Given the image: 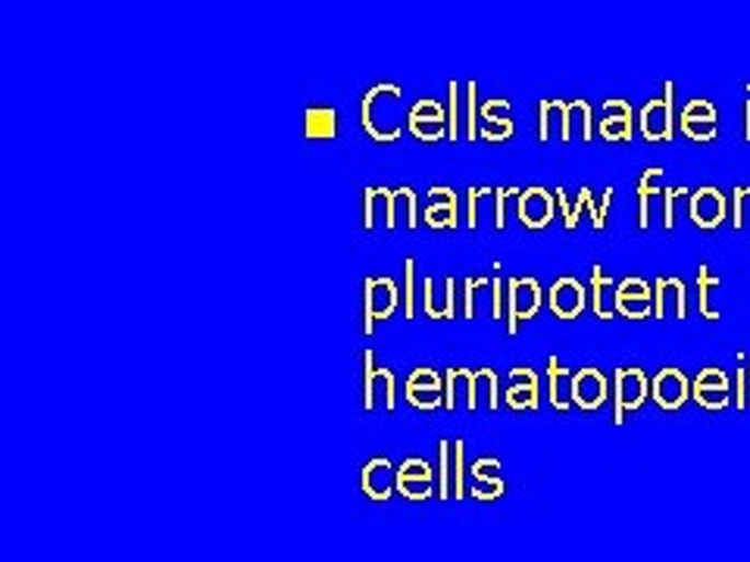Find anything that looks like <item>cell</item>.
I'll return each instance as SVG.
<instances>
[{
    "label": "cell",
    "mask_w": 750,
    "mask_h": 562,
    "mask_svg": "<svg viewBox=\"0 0 750 562\" xmlns=\"http://www.w3.org/2000/svg\"><path fill=\"white\" fill-rule=\"evenodd\" d=\"M672 101H676V82H666L664 84V98H660V101H647V104L642 106L638 128H642V135L647 138V141H650V145L672 141V135H676Z\"/></svg>",
    "instance_id": "cell-1"
},
{
    "label": "cell",
    "mask_w": 750,
    "mask_h": 562,
    "mask_svg": "<svg viewBox=\"0 0 750 562\" xmlns=\"http://www.w3.org/2000/svg\"><path fill=\"white\" fill-rule=\"evenodd\" d=\"M401 297H404V294L397 291V285H394L391 278H366L364 282V334L366 337H372L379 319H388L391 312L401 307Z\"/></svg>",
    "instance_id": "cell-2"
},
{
    "label": "cell",
    "mask_w": 750,
    "mask_h": 562,
    "mask_svg": "<svg viewBox=\"0 0 750 562\" xmlns=\"http://www.w3.org/2000/svg\"><path fill=\"white\" fill-rule=\"evenodd\" d=\"M544 303L535 278H507V334L519 332V322L532 319Z\"/></svg>",
    "instance_id": "cell-3"
},
{
    "label": "cell",
    "mask_w": 750,
    "mask_h": 562,
    "mask_svg": "<svg viewBox=\"0 0 750 562\" xmlns=\"http://www.w3.org/2000/svg\"><path fill=\"white\" fill-rule=\"evenodd\" d=\"M554 213H557V194H551L547 187H526L516 197V216L522 229H547Z\"/></svg>",
    "instance_id": "cell-4"
},
{
    "label": "cell",
    "mask_w": 750,
    "mask_h": 562,
    "mask_svg": "<svg viewBox=\"0 0 750 562\" xmlns=\"http://www.w3.org/2000/svg\"><path fill=\"white\" fill-rule=\"evenodd\" d=\"M613 394H616V416H613V422L622 425V422H625V413L638 410L644 400L650 397V378H647L642 369H616Z\"/></svg>",
    "instance_id": "cell-5"
},
{
    "label": "cell",
    "mask_w": 750,
    "mask_h": 562,
    "mask_svg": "<svg viewBox=\"0 0 750 562\" xmlns=\"http://www.w3.org/2000/svg\"><path fill=\"white\" fill-rule=\"evenodd\" d=\"M726 213H729V200H726V194L719 187L704 185L691 194V222L697 229H719L726 222Z\"/></svg>",
    "instance_id": "cell-6"
},
{
    "label": "cell",
    "mask_w": 750,
    "mask_h": 562,
    "mask_svg": "<svg viewBox=\"0 0 750 562\" xmlns=\"http://www.w3.org/2000/svg\"><path fill=\"white\" fill-rule=\"evenodd\" d=\"M407 125L419 141L435 145V141H441L448 135V113L438 101H416L409 106Z\"/></svg>",
    "instance_id": "cell-7"
},
{
    "label": "cell",
    "mask_w": 750,
    "mask_h": 562,
    "mask_svg": "<svg viewBox=\"0 0 750 562\" xmlns=\"http://www.w3.org/2000/svg\"><path fill=\"white\" fill-rule=\"evenodd\" d=\"M650 397L657 400L660 410H682L685 400L691 397V385L688 378L679 369H660V372L650 378Z\"/></svg>",
    "instance_id": "cell-8"
},
{
    "label": "cell",
    "mask_w": 750,
    "mask_h": 562,
    "mask_svg": "<svg viewBox=\"0 0 750 562\" xmlns=\"http://www.w3.org/2000/svg\"><path fill=\"white\" fill-rule=\"evenodd\" d=\"M585 303H588V288L581 285L579 278L563 275V278L554 282V288H551V312L557 319H579L585 312Z\"/></svg>",
    "instance_id": "cell-9"
},
{
    "label": "cell",
    "mask_w": 750,
    "mask_h": 562,
    "mask_svg": "<svg viewBox=\"0 0 750 562\" xmlns=\"http://www.w3.org/2000/svg\"><path fill=\"white\" fill-rule=\"evenodd\" d=\"M616 312L625 319H647L654 316V294L644 278H625L616 285Z\"/></svg>",
    "instance_id": "cell-10"
},
{
    "label": "cell",
    "mask_w": 750,
    "mask_h": 562,
    "mask_svg": "<svg viewBox=\"0 0 750 562\" xmlns=\"http://www.w3.org/2000/svg\"><path fill=\"white\" fill-rule=\"evenodd\" d=\"M607 397H610V381L600 369L588 366V369L576 372V378H573V400H576L579 410H585V413L600 410L607 403Z\"/></svg>",
    "instance_id": "cell-11"
},
{
    "label": "cell",
    "mask_w": 750,
    "mask_h": 562,
    "mask_svg": "<svg viewBox=\"0 0 750 562\" xmlns=\"http://www.w3.org/2000/svg\"><path fill=\"white\" fill-rule=\"evenodd\" d=\"M360 484H364L366 497L385 503V500L397 491V469L391 466V459L388 457L369 459V462L364 466Z\"/></svg>",
    "instance_id": "cell-12"
},
{
    "label": "cell",
    "mask_w": 750,
    "mask_h": 562,
    "mask_svg": "<svg viewBox=\"0 0 750 562\" xmlns=\"http://www.w3.org/2000/svg\"><path fill=\"white\" fill-rule=\"evenodd\" d=\"M685 319L688 294L682 278H657L654 282V319Z\"/></svg>",
    "instance_id": "cell-13"
},
{
    "label": "cell",
    "mask_w": 750,
    "mask_h": 562,
    "mask_svg": "<svg viewBox=\"0 0 750 562\" xmlns=\"http://www.w3.org/2000/svg\"><path fill=\"white\" fill-rule=\"evenodd\" d=\"M559 125V141L569 145L573 141V123H569V104L566 101H541L538 104V141L547 145L554 138L551 125Z\"/></svg>",
    "instance_id": "cell-14"
},
{
    "label": "cell",
    "mask_w": 750,
    "mask_h": 562,
    "mask_svg": "<svg viewBox=\"0 0 750 562\" xmlns=\"http://www.w3.org/2000/svg\"><path fill=\"white\" fill-rule=\"evenodd\" d=\"M632 106H628V101H620V98H613V101H603V119H600V138H607V141H632Z\"/></svg>",
    "instance_id": "cell-15"
},
{
    "label": "cell",
    "mask_w": 750,
    "mask_h": 562,
    "mask_svg": "<svg viewBox=\"0 0 750 562\" xmlns=\"http://www.w3.org/2000/svg\"><path fill=\"white\" fill-rule=\"evenodd\" d=\"M554 194H557V207L563 209V219H566V231H573V229H576V226H579V216H581V209H585V207H591L595 231L607 229V222L600 219V207H595V194H591V187H588V185L579 187L576 200L569 197V191H566V187H557Z\"/></svg>",
    "instance_id": "cell-16"
},
{
    "label": "cell",
    "mask_w": 750,
    "mask_h": 562,
    "mask_svg": "<svg viewBox=\"0 0 750 562\" xmlns=\"http://www.w3.org/2000/svg\"><path fill=\"white\" fill-rule=\"evenodd\" d=\"M303 138H310V141H335L338 138V113H335V106H307L303 110Z\"/></svg>",
    "instance_id": "cell-17"
},
{
    "label": "cell",
    "mask_w": 750,
    "mask_h": 562,
    "mask_svg": "<svg viewBox=\"0 0 750 562\" xmlns=\"http://www.w3.org/2000/svg\"><path fill=\"white\" fill-rule=\"evenodd\" d=\"M573 378H576V372L573 369H566L563 363H559V356H551L547 359V381H551V406L554 410H559V413H566L576 400H573Z\"/></svg>",
    "instance_id": "cell-18"
},
{
    "label": "cell",
    "mask_w": 750,
    "mask_h": 562,
    "mask_svg": "<svg viewBox=\"0 0 750 562\" xmlns=\"http://www.w3.org/2000/svg\"><path fill=\"white\" fill-rule=\"evenodd\" d=\"M616 285L607 272L595 266L591 269V310L598 319H613L616 316Z\"/></svg>",
    "instance_id": "cell-19"
},
{
    "label": "cell",
    "mask_w": 750,
    "mask_h": 562,
    "mask_svg": "<svg viewBox=\"0 0 750 562\" xmlns=\"http://www.w3.org/2000/svg\"><path fill=\"white\" fill-rule=\"evenodd\" d=\"M660 175H664V169L647 167L644 169L642 182H638V229H647V226H650V197H654V194H664V191L657 187Z\"/></svg>",
    "instance_id": "cell-20"
},
{
    "label": "cell",
    "mask_w": 750,
    "mask_h": 562,
    "mask_svg": "<svg viewBox=\"0 0 750 562\" xmlns=\"http://www.w3.org/2000/svg\"><path fill=\"white\" fill-rule=\"evenodd\" d=\"M423 312H426V319H453L457 316V303L450 300L448 282H445V303H438L435 278L426 275V282H423Z\"/></svg>",
    "instance_id": "cell-21"
},
{
    "label": "cell",
    "mask_w": 750,
    "mask_h": 562,
    "mask_svg": "<svg viewBox=\"0 0 750 562\" xmlns=\"http://www.w3.org/2000/svg\"><path fill=\"white\" fill-rule=\"evenodd\" d=\"M504 400H507V406L510 410H529V413H535L538 406H541V397H538V381H510V388H507V394H504Z\"/></svg>",
    "instance_id": "cell-22"
},
{
    "label": "cell",
    "mask_w": 750,
    "mask_h": 562,
    "mask_svg": "<svg viewBox=\"0 0 750 562\" xmlns=\"http://www.w3.org/2000/svg\"><path fill=\"white\" fill-rule=\"evenodd\" d=\"M691 397L704 406V410H726L731 403V385H694Z\"/></svg>",
    "instance_id": "cell-23"
},
{
    "label": "cell",
    "mask_w": 750,
    "mask_h": 562,
    "mask_svg": "<svg viewBox=\"0 0 750 562\" xmlns=\"http://www.w3.org/2000/svg\"><path fill=\"white\" fill-rule=\"evenodd\" d=\"M463 454H466V444L463 440H450V472H453V500L466 497V462H463Z\"/></svg>",
    "instance_id": "cell-24"
},
{
    "label": "cell",
    "mask_w": 750,
    "mask_h": 562,
    "mask_svg": "<svg viewBox=\"0 0 750 562\" xmlns=\"http://www.w3.org/2000/svg\"><path fill=\"white\" fill-rule=\"evenodd\" d=\"M478 138L488 141V145H500V141L514 138V119H510V116L482 119V123H478Z\"/></svg>",
    "instance_id": "cell-25"
},
{
    "label": "cell",
    "mask_w": 750,
    "mask_h": 562,
    "mask_svg": "<svg viewBox=\"0 0 750 562\" xmlns=\"http://www.w3.org/2000/svg\"><path fill=\"white\" fill-rule=\"evenodd\" d=\"M426 226L435 231L441 229H457V204H426Z\"/></svg>",
    "instance_id": "cell-26"
},
{
    "label": "cell",
    "mask_w": 750,
    "mask_h": 562,
    "mask_svg": "<svg viewBox=\"0 0 750 562\" xmlns=\"http://www.w3.org/2000/svg\"><path fill=\"white\" fill-rule=\"evenodd\" d=\"M376 385H379V366H376V354L366 351L364 354V410L372 413L376 410Z\"/></svg>",
    "instance_id": "cell-27"
},
{
    "label": "cell",
    "mask_w": 750,
    "mask_h": 562,
    "mask_svg": "<svg viewBox=\"0 0 750 562\" xmlns=\"http://www.w3.org/2000/svg\"><path fill=\"white\" fill-rule=\"evenodd\" d=\"M729 216H731V229H745L750 222V187L738 185L731 191L729 200Z\"/></svg>",
    "instance_id": "cell-28"
},
{
    "label": "cell",
    "mask_w": 750,
    "mask_h": 562,
    "mask_svg": "<svg viewBox=\"0 0 750 562\" xmlns=\"http://www.w3.org/2000/svg\"><path fill=\"white\" fill-rule=\"evenodd\" d=\"M697 288H701V316L704 319H719V310L709 307V291L719 288V278L709 272L707 263H701V269H697Z\"/></svg>",
    "instance_id": "cell-29"
},
{
    "label": "cell",
    "mask_w": 750,
    "mask_h": 562,
    "mask_svg": "<svg viewBox=\"0 0 750 562\" xmlns=\"http://www.w3.org/2000/svg\"><path fill=\"white\" fill-rule=\"evenodd\" d=\"M407 400L409 406L431 413V410L445 406V391H435V388H413V385H407Z\"/></svg>",
    "instance_id": "cell-30"
},
{
    "label": "cell",
    "mask_w": 750,
    "mask_h": 562,
    "mask_svg": "<svg viewBox=\"0 0 750 562\" xmlns=\"http://www.w3.org/2000/svg\"><path fill=\"white\" fill-rule=\"evenodd\" d=\"M438 475H441V484H438V497L450 500V497H453V472H450V440H441V447H438Z\"/></svg>",
    "instance_id": "cell-31"
},
{
    "label": "cell",
    "mask_w": 750,
    "mask_h": 562,
    "mask_svg": "<svg viewBox=\"0 0 750 562\" xmlns=\"http://www.w3.org/2000/svg\"><path fill=\"white\" fill-rule=\"evenodd\" d=\"M470 494L475 500H497L507 494V484L500 475H485V479H472Z\"/></svg>",
    "instance_id": "cell-32"
},
{
    "label": "cell",
    "mask_w": 750,
    "mask_h": 562,
    "mask_svg": "<svg viewBox=\"0 0 750 562\" xmlns=\"http://www.w3.org/2000/svg\"><path fill=\"white\" fill-rule=\"evenodd\" d=\"M404 319H416V260H404Z\"/></svg>",
    "instance_id": "cell-33"
},
{
    "label": "cell",
    "mask_w": 750,
    "mask_h": 562,
    "mask_svg": "<svg viewBox=\"0 0 750 562\" xmlns=\"http://www.w3.org/2000/svg\"><path fill=\"white\" fill-rule=\"evenodd\" d=\"M397 204L404 207V219H407V229H419V194L409 185L397 187Z\"/></svg>",
    "instance_id": "cell-34"
},
{
    "label": "cell",
    "mask_w": 750,
    "mask_h": 562,
    "mask_svg": "<svg viewBox=\"0 0 750 562\" xmlns=\"http://www.w3.org/2000/svg\"><path fill=\"white\" fill-rule=\"evenodd\" d=\"M478 88H475V82H470L466 84V110H463V123H466V138L470 141H475L478 138V123H482V116H478Z\"/></svg>",
    "instance_id": "cell-35"
},
{
    "label": "cell",
    "mask_w": 750,
    "mask_h": 562,
    "mask_svg": "<svg viewBox=\"0 0 750 562\" xmlns=\"http://www.w3.org/2000/svg\"><path fill=\"white\" fill-rule=\"evenodd\" d=\"M482 288H492L488 278H466L463 282V319H475V310H478V294Z\"/></svg>",
    "instance_id": "cell-36"
},
{
    "label": "cell",
    "mask_w": 750,
    "mask_h": 562,
    "mask_svg": "<svg viewBox=\"0 0 750 562\" xmlns=\"http://www.w3.org/2000/svg\"><path fill=\"white\" fill-rule=\"evenodd\" d=\"M522 194V187H494V229L504 231L507 229V200L510 197H519Z\"/></svg>",
    "instance_id": "cell-37"
},
{
    "label": "cell",
    "mask_w": 750,
    "mask_h": 562,
    "mask_svg": "<svg viewBox=\"0 0 750 562\" xmlns=\"http://www.w3.org/2000/svg\"><path fill=\"white\" fill-rule=\"evenodd\" d=\"M448 104H450V116H448V135H450V141H457L460 138V84L453 82L450 79V84H448Z\"/></svg>",
    "instance_id": "cell-38"
},
{
    "label": "cell",
    "mask_w": 750,
    "mask_h": 562,
    "mask_svg": "<svg viewBox=\"0 0 750 562\" xmlns=\"http://www.w3.org/2000/svg\"><path fill=\"white\" fill-rule=\"evenodd\" d=\"M397 494H404L407 500H429L431 479H397Z\"/></svg>",
    "instance_id": "cell-39"
},
{
    "label": "cell",
    "mask_w": 750,
    "mask_h": 562,
    "mask_svg": "<svg viewBox=\"0 0 750 562\" xmlns=\"http://www.w3.org/2000/svg\"><path fill=\"white\" fill-rule=\"evenodd\" d=\"M569 113H573V116H579L581 141H595V116H591V106H588V101H573V104H569Z\"/></svg>",
    "instance_id": "cell-40"
},
{
    "label": "cell",
    "mask_w": 750,
    "mask_h": 562,
    "mask_svg": "<svg viewBox=\"0 0 750 562\" xmlns=\"http://www.w3.org/2000/svg\"><path fill=\"white\" fill-rule=\"evenodd\" d=\"M682 131L691 141H713L716 138V123H704V119H682Z\"/></svg>",
    "instance_id": "cell-41"
},
{
    "label": "cell",
    "mask_w": 750,
    "mask_h": 562,
    "mask_svg": "<svg viewBox=\"0 0 750 562\" xmlns=\"http://www.w3.org/2000/svg\"><path fill=\"white\" fill-rule=\"evenodd\" d=\"M397 479H431V466L426 462V459L419 457H409L401 462V469H397Z\"/></svg>",
    "instance_id": "cell-42"
},
{
    "label": "cell",
    "mask_w": 750,
    "mask_h": 562,
    "mask_svg": "<svg viewBox=\"0 0 750 562\" xmlns=\"http://www.w3.org/2000/svg\"><path fill=\"white\" fill-rule=\"evenodd\" d=\"M407 385H413V388H435V391H445V381H441V375L435 372V369H413V375L407 378Z\"/></svg>",
    "instance_id": "cell-43"
},
{
    "label": "cell",
    "mask_w": 750,
    "mask_h": 562,
    "mask_svg": "<svg viewBox=\"0 0 750 562\" xmlns=\"http://www.w3.org/2000/svg\"><path fill=\"white\" fill-rule=\"evenodd\" d=\"M494 187H488V185H472L470 191H466V197H470V209H466V226L470 229H478V204H482V197L485 194H492Z\"/></svg>",
    "instance_id": "cell-44"
},
{
    "label": "cell",
    "mask_w": 750,
    "mask_h": 562,
    "mask_svg": "<svg viewBox=\"0 0 750 562\" xmlns=\"http://www.w3.org/2000/svg\"><path fill=\"white\" fill-rule=\"evenodd\" d=\"M492 297H494V303H492V310H494V319L500 322H507V282L497 275V278H492Z\"/></svg>",
    "instance_id": "cell-45"
},
{
    "label": "cell",
    "mask_w": 750,
    "mask_h": 562,
    "mask_svg": "<svg viewBox=\"0 0 750 562\" xmlns=\"http://www.w3.org/2000/svg\"><path fill=\"white\" fill-rule=\"evenodd\" d=\"M376 391L382 394V400H385V410L388 413H394V406H397V391H394V372H388V369H379V385H376Z\"/></svg>",
    "instance_id": "cell-46"
},
{
    "label": "cell",
    "mask_w": 750,
    "mask_h": 562,
    "mask_svg": "<svg viewBox=\"0 0 750 562\" xmlns=\"http://www.w3.org/2000/svg\"><path fill=\"white\" fill-rule=\"evenodd\" d=\"M376 209H379V187L369 185L364 191V229H376Z\"/></svg>",
    "instance_id": "cell-47"
},
{
    "label": "cell",
    "mask_w": 750,
    "mask_h": 562,
    "mask_svg": "<svg viewBox=\"0 0 750 562\" xmlns=\"http://www.w3.org/2000/svg\"><path fill=\"white\" fill-rule=\"evenodd\" d=\"M510 110H514V104L507 98H494V101H485L478 106V116L482 119H497V116H510Z\"/></svg>",
    "instance_id": "cell-48"
},
{
    "label": "cell",
    "mask_w": 750,
    "mask_h": 562,
    "mask_svg": "<svg viewBox=\"0 0 750 562\" xmlns=\"http://www.w3.org/2000/svg\"><path fill=\"white\" fill-rule=\"evenodd\" d=\"M679 194H688V187H666L664 191V200H666V207H664V226L666 229H672L676 226V200H679Z\"/></svg>",
    "instance_id": "cell-49"
},
{
    "label": "cell",
    "mask_w": 750,
    "mask_h": 562,
    "mask_svg": "<svg viewBox=\"0 0 750 562\" xmlns=\"http://www.w3.org/2000/svg\"><path fill=\"white\" fill-rule=\"evenodd\" d=\"M497 469H500V459H494V457L475 459V462H472V466H470V475H472V479H485V475H500Z\"/></svg>",
    "instance_id": "cell-50"
},
{
    "label": "cell",
    "mask_w": 750,
    "mask_h": 562,
    "mask_svg": "<svg viewBox=\"0 0 750 562\" xmlns=\"http://www.w3.org/2000/svg\"><path fill=\"white\" fill-rule=\"evenodd\" d=\"M385 229H397V187L385 191Z\"/></svg>",
    "instance_id": "cell-51"
},
{
    "label": "cell",
    "mask_w": 750,
    "mask_h": 562,
    "mask_svg": "<svg viewBox=\"0 0 750 562\" xmlns=\"http://www.w3.org/2000/svg\"><path fill=\"white\" fill-rule=\"evenodd\" d=\"M445 410H457V369L445 372Z\"/></svg>",
    "instance_id": "cell-52"
},
{
    "label": "cell",
    "mask_w": 750,
    "mask_h": 562,
    "mask_svg": "<svg viewBox=\"0 0 750 562\" xmlns=\"http://www.w3.org/2000/svg\"><path fill=\"white\" fill-rule=\"evenodd\" d=\"M426 197H429V204H457L453 187H445V185L429 187V191H426Z\"/></svg>",
    "instance_id": "cell-53"
},
{
    "label": "cell",
    "mask_w": 750,
    "mask_h": 562,
    "mask_svg": "<svg viewBox=\"0 0 750 562\" xmlns=\"http://www.w3.org/2000/svg\"><path fill=\"white\" fill-rule=\"evenodd\" d=\"M500 406V378L497 372H488V410H497Z\"/></svg>",
    "instance_id": "cell-54"
},
{
    "label": "cell",
    "mask_w": 750,
    "mask_h": 562,
    "mask_svg": "<svg viewBox=\"0 0 750 562\" xmlns=\"http://www.w3.org/2000/svg\"><path fill=\"white\" fill-rule=\"evenodd\" d=\"M745 119H748V123H745V141L750 145V101L745 104Z\"/></svg>",
    "instance_id": "cell-55"
}]
</instances>
